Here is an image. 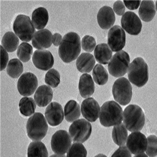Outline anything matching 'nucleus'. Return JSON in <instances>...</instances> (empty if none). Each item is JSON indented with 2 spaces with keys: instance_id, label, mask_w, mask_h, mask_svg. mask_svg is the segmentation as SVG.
<instances>
[{
  "instance_id": "8",
  "label": "nucleus",
  "mask_w": 157,
  "mask_h": 157,
  "mask_svg": "<svg viewBox=\"0 0 157 157\" xmlns=\"http://www.w3.org/2000/svg\"><path fill=\"white\" fill-rule=\"evenodd\" d=\"M129 63L130 57L127 52L123 50L118 52L109 63V73L114 77H121L127 73Z\"/></svg>"
},
{
  "instance_id": "38",
  "label": "nucleus",
  "mask_w": 157,
  "mask_h": 157,
  "mask_svg": "<svg viewBox=\"0 0 157 157\" xmlns=\"http://www.w3.org/2000/svg\"><path fill=\"white\" fill-rule=\"evenodd\" d=\"M111 157H132L131 153L128 147L121 146L114 152Z\"/></svg>"
},
{
  "instance_id": "12",
  "label": "nucleus",
  "mask_w": 157,
  "mask_h": 157,
  "mask_svg": "<svg viewBox=\"0 0 157 157\" xmlns=\"http://www.w3.org/2000/svg\"><path fill=\"white\" fill-rule=\"evenodd\" d=\"M126 44V34L123 29L115 25L109 30L108 34V44L114 52L121 51Z\"/></svg>"
},
{
  "instance_id": "21",
  "label": "nucleus",
  "mask_w": 157,
  "mask_h": 157,
  "mask_svg": "<svg viewBox=\"0 0 157 157\" xmlns=\"http://www.w3.org/2000/svg\"><path fill=\"white\" fill-rule=\"evenodd\" d=\"M80 95L83 98H89L93 94L95 91V85L91 75L82 74L80 77L78 85Z\"/></svg>"
},
{
  "instance_id": "34",
  "label": "nucleus",
  "mask_w": 157,
  "mask_h": 157,
  "mask_svg": "<svg viewBox=\"0 0 157 157\" xmlns=\"http://www.w3.org/2000/svg\"><path fill=\"white\" fill-rule=\"evenodd\" d=\"M45 82L53 88H56L60 82V76L58 71L51 69L47 72L45 76Z\"/></svg>"
},
{
  "instance_id": "16",
  "label": "nucleus",
  "mask_w": 157,
  "mask_h": 157,
  "mask_svg": "<svg viewBox=\"0 0 157 157\" xmlns=\"http://www.w3.org/2000/svg\"><path fill=\"white\" fill-rule=\"evenodd\" d=\"M82 116L88 121L93 122L98 119L100 112L99 104L96 100L89 98L84 100L81 105Z\"/></svg>"
},
{
  "instance_id": "28",
  "label": "nucleus",
  "mask_w": 157,
  "mask_h": 157,
  "mask_svg": "<svg viewBox=\"0 0 157 157\" xmlns=\"http://www.w3.org/2000/svg\"><path fill=\"white\" fill-rule=\"evenodd\" d=\"M27 156L48 157V152L45 145L42 142H33L29 145Z\"/></svg>"
},
{
  "instance_id": "13",
  "label": "nucleus",
  "mask_w": 157,
  "mask_h": 157,
  "mask_svg": "<svg viewBox=\"0 0 157 157\" xmlns=\"http://www.w3.org/2000/svg\"><path fill=\"white\" fill-rule=\"evenodd\" d=\"M121 27L128 34L132 35H138L141 31L142 24L140 19L133 12L125 13L121 19Z\"/></svg>"
},
{
  "instance_id": "30",
  "label": "nucleus",
  "mask_w": 157,
  "mask_h": 157,
  "mask_svg": "<svg viewBox=\"0 0 157 157\" xmlns=\"http://www.w3.org/2000/svg\"><path fill=\"white\" fill-rule=\"evenodd\" d=\"M19 107L20 113L23 115L29 117L35 112L36 105L33 98L25 97L21 99Z\"/></svg>"
},
{
  "instance_id": "6",
  "label": "nucleus",
  "mask_w": 157,
  "mask_h": 157,
  "mask_svg": "<svg viewBox=\"0 0 157 157\" xmlns=\"http://www.w3.org/2000/svg\"><path fill=\"white\" fill-rule=\"evenodd\" d=\"M112 94L114 100L122 106L129 104L132 96V88L130 82L125 78H120L114 82Z\"/></svg>"
},
{
  "instance_id": "39",
  "label": "nucleus",
  "mask_w": 157,
  "mask_h": 157,
  "mask_svg": "<svg viewBox=\"0 0 157 157\" xmlns=\"http://www.w3.org/2000/svg\"><path fill=\"white\" fill-rule=\"evenodd\" d=\"M9 61V55L5 49L1 46V71L5 69Z\"/></svg>"
},
{
  "instance_id": "17",
  "label": "nucleus",
  "mask_w": 157,
  "mask_h": 157,
  "mask_svg": "<svg viewBox=\"0 0 157 157\" xmlns=\"http://www.w3.org/2000/svg\"><path fill=\"white\" fill-rule=\"evenodd\" d=\"M45 117L50 126L55 127L59 125L64 119L62 106L56 102L50 103L46 109Z\"/></svg>"
},
{
  "instance_id": "26",
  "label": "nucleus",
  "mask_w": 157,
  "mask_h": 157,
  "mask_svg": "<svg viewBox=\"0 0 157 157\" xmlns=\"http://www.w3.org/2000/svg\"><path fill=\"white\" fill-rule=\"evenodd\" d=\"M64 114L65 120L68 122L76 121L81 116L79 105L75 100L69 101L64 108Z\"/></svg>"
},
{
  "instance_id": "43",
  "label": "nucleus",
  "mask_w": 157,
  "mask_h": 157,
  "mask_svg": "<svg viewBox=\"0 0 157 157\" xmlns=\"http://www.w3.org/2000/svg\"><path fill=\"white\" fill-rule=\"evenodd\" d=\"M134 157H148L147 155L145 154V153H143L141 154H140L138 155H136V156H135Z\"/></svg>"
},
{
  "instance_id": "2",
  "label": "nucleus",
  "mask_w": 157,
  "mask_h": 157,
  "mask_svg": "<svg viewBox=\"0 0 157 157\" xmlns=\"http://www.w3.org/2000/svg\"><path fill=\"white\" fill-rule=\"evenodd\" d=\"M123 110L116 102L111 101L104 103L100 109V122L105 127H110L121 123Z\"/></svg>"
},
{
  "instance_id": "22",
  "label": "nucleus",
  "mask_w": 157,
  "mask_h": 157,
  "mask_svg": "<svg viewBox=\"0 0 157 157\" xmlns=\"http://www.w3.org/2000/svg\"><path fill=\"white\" fill-rule=\"evenodd\" d=\"M96 63L93 55L89 53H82L77 59L76 65L79 71L82 73H89L92 70Z\"/></svg>"
},
{
  "instance_id": "40",
  "label": "nucleus",
  "mask_w": 157,
  "mask_h": 157,
  "mask_svg": "<svg viewBox=\"0 0 157 157\" xmlns=\"http://www.w3.org/2000/svg\"><path fill=\"white\" fill-rule=\"evenodd\" d=\"M113 10L117 15L121 16L125 13V7L122 1H117L113 4Z\"/></svg>"
},
{
  "instance_id": "31",
  "label": "nucleus",
  "mask_w": 157,
  "mask_h": 157,
  "mask_svg": "<svg viewBox=\"0 0 157 157\" xmlns=\"http://www.w3.org/2000/svg\"><path fill=\"white\" fill-rule=\"evenodd\" d=\"M23 65L17 58L11 59L8 63L6 71L9 76L13 78H17L23 72Z\"/></svg>"
},
{
  "instance_id": "37",
  "label": "nucleus",
  "mask_w": 157,
  "mask_h": 157,
  "mask_svg": "<svg viewBox=\"0 0 157 157\" xmlns=\"http://www.w3.org/2000/svg\"><path fill=\"white\" fill-rule=\"evenodd\" d=\"M81 44L82 49L87 52H92L96 46L94 38L89 35H86L82 38Z\"/></svg>"
},
{
  "instance_id": "33",
  "label": "nucleus",
  "mask_w": 157,
  "mask_h": 157,
  "mask_svg": "<svg viewBox=\"0 0 157 157\" xmlns=\"http://www.w3.org/2000/svg\"><path fill=\"white\" fill-rule=\"evenodd\" d=\"M33 53V47L27 42L21 44L17 51V56L24 63L27 62L30 59Z\"/></svg>"
},
{
  "instance_id": "24",
  "label": "nucleus",
  "mask_w": 157,
  "mask_h": 157,
  "mask_svg": "<svg viewBox=\"0 0 157 157\" xmlns=\"http://www.w3.org/2000/svg\"><path fill=\"white\" fill-rule=\"evenodd\" d=\"M95 58L99 63L103 65L109 64L112 56V51L109 45L105 43L98 44L94 50Z\"/></svg>"
},
{
  "instance_id": "44",
  "label": "nucleus",
  "mask_w": 157,
  "mask_h": 157,
  "mask_svg": "<svg viewBox=\"0 0 157 157\" xmlns=\"http://www.w3.org/2000/svg\"><path fill=\"white\" fill-rule=\"evenodd\" d=\"M50 157H66L65 155H60L54 154L50 156Z\"/></svg>"
},
{
  "instance_id": "20",
  "label": "nucleus",
  "mask_w": 157,
  "mask_h": 157,
  "mask_svg": "<svg viewBox=\"0 0 157 157\" xmlns=\"http://www.w3.org/2000/svg\"><path fill=\"white\" fill-rule=\"evenodd\" d=\"M53 97V91L50 87L46 85L40 86L34 96V99L37 106L45 107L52 101Z\"/></svg>"
},
{
  "instance_id": "9",
  "label": "nucleus",
  "mask_w": 157,
  "mask_h": 157,
  "mask_svg": "<svg viewBox=\"0 0 157 157\" xmlns=\"http://www.w3.org/2000/svg\"><path fill=\"white\" fill-rule=\"evenodd\" d=\"M92 132L90 122L81 119L73 122L69 129V133L73 142L83 143L88 140Z\"/></svg>"
},
{
  "instance_id": "19",
  "label": "nucleus",
  "mask_w": 157,
  "mask_h": 157,
  "mask_svg": "<svg viewBox=\"0 0 157 157\" xmlns=\"http://www.w3.org/2000/svg\"><path fill=\"white\" fill-rule=\"evenodd\" d=\"M97 19L101 28L103 29H108L111 28L115 23V13L110 7L104 6L101 8L98 11Z\"/></svg>"
},
{
  "instance_id": "45",
  "label": "nucleus",
  "mask_w": 157,
  "mask_h": 157,
  "mask_svg": "<svg viewBox=\"0 0 157 157\" xmlns=\"http://www.w3.org/2000/svg\"><path fill=\"white\" fill-rule=\"evenodd\" d=\"M94 157H107L105 155L103 154H99L95 156Z\"/></svg>"
},
{
  "instance_id": "23",
  "label": "nucleus",
  "mask_w": 157,
  "mask_h": 157,
  "mask_svg": "<svg viewBox=\"0 0 157 157\" xmlns=\"http://www.w3.org/2000/svg\"><path fill=\"white\" fill-rule=\"evenodd\" d=\"M32 19V23L36 29H43L48 21V12L45 8L39 7L33 11Z\"/></svg>"
},
{
  "instance_id": "15",
  "label": "nucleus",
  "mask_w": 157,
  "mask_h": 157,
  "mask_svg": "<svg viewBox=\"0 0 157 157\" xmlns=\"http://www.w3.org/2000/svg\"><path fill=\"white\" fill-rule=\"evenodd\" d=\"M33 62L36 68L47 71L53 66L54 59L52 54L48 50H36L33 54Z\"/></svg>"
},
{
  "instance_id": "10",
  "label": "nucleus",
  "mask_w": 157,
  "mask_h": 157,
  "mask_svg": "<svg viewBox=\"0 0 157 157\" xmlns=\"http://www.w3.org/2000/svg\"><path fill=\"white\" fill-rule=\"evenodd\" d=\"M71 143V139L67 131L58 130L52 137V149L56 154L64 155L68 151Z\"/></svg>"
},
{
  "instance_id": "29",
  "label": "nucleus",
  "mask_w": 157,
  "mask_h": 157,
  "mask_svg": "<svg viewBox=\"0 0 157 157\" xmlns=\"http://www.w3.org/2000/svg\"><path fill=\"white\" fill-rule=\"evenodd\" d=\"M19 43L18 36L12 32L6 33L2 38V46L8 52H12L16 51Z\"/></svg>"
},
{
  "instance_id": "25",
  "label": "nucleus",
  "mask_w": 157,
  "mask_h": 157,
  "mask_svg": "<svg viewBox=\"0 0 157 157\" xmlns=\"http://www.w3.org/2000/svg\"><path fill=\"white\" fill-rule=\"evenodd\" d=\"M155 13V6L153 1H142L139 10V15L143 21H151L154 18Z\"/></svg>"
},
{
  "instance_id": "46",
  "label": "nucleus",
  "mask_w": 157,
  "mask_h": 157,
  "mask_svg": "<svg viewBox=\"0 0 157 157\" xmlns=\"http://www.w3.org/2000/svg\"><path fill=\"white\" fill-rule=\"evenodd\" d=\"M155 7H156V10H157V1L156 2V4H155Z\"/></svg>"
},
{
  "instance_id": "14",
  "label": "nucleus",
  "mask_w": 157,
  "mask_h": 157,
  "mask_svg": "<svg viewBox=\"0 0 157 157\" xmlns=\"http://www.w3.org/2000/svg\"><path fill=\"white\" fill-rule=\"evenodd\" d=\"M147 145V139L140 132L132 133L127 140V147L132 154L136 155L144 153Z\"/></svg>"
},
{
  "instance_id": "32",
  "label": "nucleus",
  "mask_w": 157,
  "mask_h": 157,
  "mask_svg": "<svg viewBox=\"0 0 157 157\" xmlns=\"http://www.w3.org/2000/svg\"><path fill=\"white\" fill-rule=\"evenodd\" d=\"M93 76L95 82L98 85H104L108 81L109 75L107 71L101 64H97L93 71Z\"/></svg>"
},
{
  "instance_id": "1",
  "label": "nucleus",
  "mask_w": 157,
  "mask_h": 157,
  "mask_svg": "<svg viewBox=\"0 0 157 157\" xmlns=\"http://www.w3.org/2000/svg\"><path fill=\"white\" fill-rule=\"evenodd\" d=\"M81 52V38L77 33L71 32L65 34L59 45L58 53L64 63L75 60Z\"/></svg>"
},
{
  "instance_id": "18",
  "label": "nucleus",
  "mask_w": 157,
  "mask_h": 157,
  "mask_svg": "<svg viewBox=\"0 0 157 157\" xmlns=\"http://www.w3.org/2000/svg\"><path fill=\"white\" fill-rule=\"evenodd\" d=\"M52 33L49 30H40L34 34L32 44L35 48L40 50L48 48L52 44Z\"/></svg>"
},
{
  "instance_id": "11",
  "label": "nucleus",
  "mask_w": 157,
  "mask_h": 157,
  "mask_svg": "<svg viewBox=\"0 0 157 157\" xmlns=\"http://www.w3.org/2000/svg\"><path fill=\"white\" fill-rule=\"evenodd\" d=\"M38 85L36 75L33 73L27 72L22 74L18 80L17 89L22 96L28 97L34 93Z\"/></svg>"
},
{
  "instance_id": "36",
  "label": "nucleus",
  "mask_w": 157,
  "mask_h": 157,
  "mask_svg": "<svg viewBox=\"0 0 157 157\" xmlns=\"http://www.w3.org/2000/svg\"><path fill=\"white\" fill-rule=\"evenodd\" d=\"M147 147L145 152L150 157H155L157 155V137L151 135L147 138Z\"/></svg>"
},
{
  "instance_id": "42",
  "label": "nucleus",
  "mask_w": 157,
  "mask_h": 157,
  "mask_svg": "<svg viewBox=\"0 0 157 157\" xmlns=\"http://www.w3.org/2000/svg\"><path fill=\"white\" fill-rule=\"evenodd\" d=\"M62 40V36L59 33H55L52 36V43L56 46H58L60 45Z\"/></svg>"
},
{
  "instance_id": "27",
  "label": "nucleus",
  "mask_w": 157,
  "mask_h": 157,
  "mask_svg": "<svg viewBox=\"0 0 157 157\" xmlns=\"http://www.w3.org/2000/svg\"><path fill=\"white\" fill-rule=\"evenodd\" d=\"M112 137L117 145L120 147L124 146L128 140V132L124 123L114 126L112 130Z\"/></svg>"
},
{
  "instance_id": "4",
  "label": "nucleus",
  "mask_w": 157,
  "mask_h": 157,
  "mask_svg": "<svg viewBox=\"0 0 157 157\" xmlns=\"http://www.w3.org/2000/svg\"><path fill=\"white\" fill-rule=\"evenodd\" d=\"M129 81L136 86L142 87L148 81V65L140 57L135 58L129 65L128 71Z\"/></svg>"
},
{
  "instance_id": "41",
  "label": "nucleus",
  "mask_w": 157,
  "mask_h": 157,
  "mask_svg": "<svg viewBox=\"0 0 157 157\" xmlns=\"http://www.w3.org/2000/svg\"><path fill=\"white\" fill-rule=\"evenodd\" d=\"M126 7L129 10H135L138 9L140 5V1H124Z\"/></svg>"
},
{
  "instance_id": "35",
  "label": "nucleus",
  "mask_w": 157,
  "mask_h": 157,
  "mask_svg": "<svg viewBox=\"0 0 157 157\" xmlns=\"http://www.w3.org/2000/svg\"><path fill=\"white\" fill-rule=\"evenodd\" d=\"M87 151L81 143H73L67 151V157H86Z\"/></svg>"
},
{
  "instance_id": "3",
  "label": "nucleus",
  "mask_w": 157,
  "mask_h": 157,
  "mask_svg": "<svg viewBox=\"0 0 157 157\" xmlns=\"http://www.w3.org/2000/svg\"><path fill=\"white\" fill-rule=\"evenodd\" d=\"M123 123L131 132L141 130L145 123V116L141 108L136 104H131L125 109Z\"/></svg>"
},
{
  "instance_id": "7",
  "label": "nucleus",
  "mask_w": 157,
  "mask_h": 157,
  "mask_svg": "<svg viewBox=\"0 0 157 157\" xmlns=\"http://www.w3.org/2000/svg\"><path fill=\"white\" fill-rule=\"evenodd\" d=\"M13 29L17 36L23 42H30L35 33V28L29 17L23 14L16 17Z\"/></svg>"
},
{
  "instance_id": "5",
  "label": "nucleus",
  "mask_w": 157,
  "mask_h": 157,
  "mask_svg": "<svg viewBox=\"0 0 157 157\" xmlns=\"http://www.w3.org/2000/svg\"><path fill=\"white\" fill-rule=\"evenodd\" d=\"M48 128V126L43 114L37 112L28 119L27 124V135L33 141H40L45 137Z\"/></svg>"
}]
</instances>
